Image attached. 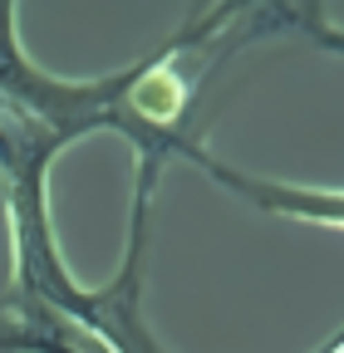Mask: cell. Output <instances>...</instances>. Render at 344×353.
<instances>
[{"instance_id":"cell-1","label":"cell","mask_w":344,"mask_h":353,"mask_svg":"<svg viewBox=\"0 0 344 353\" xmlns=\"http://www.w3.org/2000/svg\"><path fill=\"white\" fill-rule=\"evenodd\" d=\"M178 157H192L217 187L236 192L241 201L261 206L271 216H290V221H315V226H334L344 231V192H325V187H290V182H271V176H251V172H236L227 162H217L207 148L187 143Z\"/></svg>"},{"instance_id":"cell-2","label":"cell","mask_w":344,"mask_h":353,"mask_svg":"<svg viewBox=\"0 0 344 353\" xmlns=\"http://www.w3.org/2000/svg\"><path fill=\"white\" fill-rule=\"evenodd\" d=\"M0 353H84V348L74 324L30 304L10 280V290H0Z\"/></svg>"}]
</instances>
